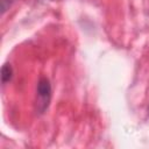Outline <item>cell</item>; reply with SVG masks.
I'll list each match as a JSON object with an SVG mask.
<instances>
[{
    "mask_svg": "<svg viewBox=\"0 0 149 149\" xmlns=\"http://www.w3.org/2000/svg\"><path fill=\"white\" fill-rule=\"evenodd\" d=\"M36 93H37L36 111L40 114H42L48 108L50 99H51V84L48 78L45 77L40 78L37 83V87H36Z\"/></svg>",
    "mask_w": 149,
    "mask_h": 149,
    "instance_id": "obj_1",
    "label": "cell"
},
{
    "mask_svg": "<svg viewBox=\"0 0 149 149\" xmlns=\"http://www.w3.org/2000/svg\"><path fill=\"white\" fill-rule=\"evenodd\" d=\"M12 76H13V69H12L10 64L5 63L1 68V81H2V84L5 85L7 81H9L12 79Z\"/></svg>",
    "mask_w": 149,
    "mask_h": 149,
    "instance_id": "obj_2",
    "label": "cell"
},
{
    "mask_svg": "<svg viewBox=\"0 0 149 149\" xmlns=\"http://www.w3.org/2000/svg\"><path fill=\"white\" fill-rule=\"evenodd\" d=\"M15 0H0V9H1V13L3 14L14 2Z\"/></svg>",
    "mask_w": 149,
    "mask_h": 149,
    "instance_id": "obj_3",
    "label": "cell"
}]
</instances>
